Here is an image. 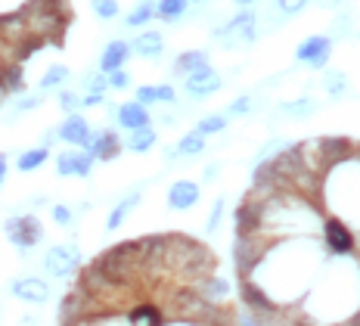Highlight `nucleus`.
Segmentation results:
<instances>
[{"label": "nucleus", "mask_w": 360, "mask_h": 326, "mask_svg": "<svg viewBox=\"0 0 360 326\" xmlns=\"http://www.w3.org/2000/svg\"><path fill=\"white\" fill-rule=\"evenodd\" d=\"M59 106H63V112H78L81 109V96L78 94H72V90H63V94H59Z\"/></svg>", "instance_id": "obj_35"}, {"label": "nucleus", "mask_w": 360, "mask_h": 326, "mask_svg": "<svg viewBox=\"0 0 360 326\" xmlns=\"http://www.w3.org/2000/svg\"><path fill=\"white\" fill-rule=\"evenodd\" d=\"M224 127H227V118L224 115H205V118H199L196 131L202 134V137H208V134H221Z\"/></svg>", "instance_id": "obj_32"}, {"label": "nucleus", "mask_w": 360, "mask_h": 326, "mask_svg": "<svg viewBox=\"0 0 360 326\" xmlns=\"http://www.w3.org/2000/svg\"><path fill=\"white\" fill-rule=\"evenodd\" d=\"M186 6H190V0H159L155 4V16L162 22H177L186 13Z\"/></svg>", "instance_id": "obj_26"}, {"label": "nucleus", "mask_w": 360, "mask_h": 326, "mask_svg": "<svg viewBox=\"0 0 360 326\" xmlns=\"http://www.w3.org/2000/svg\"><path fill=\"white\" fill-rule=\"evenodd\" d=\"M162 50H165V37L159 32H140L131 44V53H137V56H143V59L162 56Z\"/></svg>", "instance_id": "obj_18"}, {"label": "nucleus", "mask_w": 360, "mask_h": 326, "mask_svg": "<svg viewBox=\"0 0 360 326\" xmlns=\"http://www.w3.org/2000/svg\"><path fill=\"white\" fill-rule=\"evenodd\" d=\"M69 69L65 65H50L47 72H44V78H41V90H53V87H63L65 81H69Z\"/></svg>", "instance_id": "obj_29"}, {"label": "nucleus", "mask_w": 360, "mask_h": 326, "mask_svg": "<svg viewBox=\"0 0 360 326\" xmlns=\"http://www.w3.org/2000/svg\"><path fill=\"white\" fill-rule=\"evenodd\" d=\"M307 4H311V0H276V6H280L283 13H289V16H295V13H302Z\"/></svg>", "instance_id": "obj_39"}, {"label": "nucleus", "mask_w": 360, "mask_h": 326, "mask_svg": "<svg viewBox=\"0 0 360 326\" xmlns=\"http://www.w3.org/2000/svg\"><path fill=\"white\" fill-rule=\"evenodd\" d=\"M4 230H6V239H10L16 249H22V252L34 249L37 242L44 239V224H41V218H37V215H16V218H6Z\"/></svg>", "instance_id": "obj_4"}, {"label": "nucleus", "mask_w": 360, "mask_h": 326, "mask_svg": "<svg viewBox=\"0 0 360 326\" xmlns=\"http://www.w3.org/2000/svg\"><path fill=\"white\" fill-rule=\"evenodd\" d=\"M50 215H53V221H56L59 227H69V224L75 221V215H72L69 206H53V208H50Z\"/></svg>", "instance_id": "obj_36"}, {"label": "nucleus", "mask_w": 360, "mask_h": 326, "mask_svg": "<svg viewBox=\"0 0 360 326\" xmlns=\"http://www.w3.org/2000/svg\"><path fill=\"white\" fill-rule=\"evenodd\" d=\"M339 326H360V311H357V314H351L348 320H345V323H339Z\"/></svg>", "instance_id": "obj_44"}, {"label": "nucleus", "mask_w": 360, "mask_h": 326, "mask_svg": "<svg viewBox=\"0 0 360 326\" xmlns=\"http://www.w3.org/2000/svg\"><path fill=\"white\" fill-rule=\"evenodd\" d=\"M202 65H208V53L205 50H184L174 59V75H184V78H186L190 72L202 69Z\"/></svg>", "instance_id": "obj_24"}, {"label": "nucleus", "mask_w": 360, "mask_h": 326, "mask_svg": "<svg viewBox=\"0 0 360 326\" xmlns=\"http://www.w3.org/2000/svg\"><path fill=\"white\" fill-rule=\"evenodd\" d=\"M122 143H124V149H131V153H149V149L159 143V134H155L153 127L146 125V127H137V131H131Z\"/></svg>", "instance_id": "obj_21"}, {"label": "nucleus", "mask_w": 360, "mask_h": 326, "mask_svg": "<svg viewBox=\"0 0 360 326\" xmlns=\"http://www.w3.org/2000/svg\"><path fill=\"white\" fill-rule=\"evenodd\" d=\"M354 158L360 162V143H354Z\"/></svg>", "instance_id": "obj_47"}, {"label": "nucleus", "mask_w": 360, "mask_h": 326, "mask_svg": "<svg viewBox=\"0 0 360 326\" xmlns=\"http://www.w3.org/2000/svg\"><path fill=\"white\" fill-rule=\"evenodd\" d=\"M323 87L329 90V96H345V87H348V78H345V72H339V69H333V72H326L323 75Z\"/></svg>", "instance_id": "obj_30"}, {"label": "nucleus", "mask_w": 360, "mask_h": 326, "mask_svg": "<svg viewBox=\"0 0 360 326\" xmlns=\"http://www.w3.org/2000/svg\"><path fill=\"white\" fill-rule=\"evenodd\" d=\"M217 37H221L224 47H249L255 41V13H249V10L236 13L227 25L217 28Z\"/></svg>", "instance_id": "obj_5"}, {"label": "nucleus", "mask_w": 360, "mask_h": 326, "mask_svg": "<svg viewBox=\"0 0 360 326\" xmlns=\"http://www.w3.org/2000/svg\"><path fill=\"white\" fill-rule=\"evenodd\" d=\"M127 59H131V44L109 41L106 50H103V56H100V72L109 75V72H115V69H124Z\"/></svg>", "instance_id": "obj_17"}, {"label": "nucleus", "mask_w": 360, "mask_h": 326, "mask_svg": "<svg viewBox=\"0 0 360 326\" xmlns=\"http://www.w3.org/2000/svg\"><path fill=\"white\" fill-rule=\"evenodd\" d=\"M106 78H109V87H112V90H127V87H131V75H127L124 69L109 72Z\"/></svg>", "instance_id": "obj_34"}, {"label": "nucleus", "mask_w": 360, "mask_h": 326, "mask_svg": "<svg viewBox=\"0 0 360 326\" xmlns=\"http://www.w3.org/2000/svg\"><path fill=\"white\" fill-rule=\"evenodd\" d=\"M153 19H155V4L143 0V4L134 6V13H127V16H124V25H127V28H143V25H149Z\"/></svg>", "instance_id": "obj_25"}, {"label": "nucleus", "mask_w": 360, "mask_h": 326, "mask_svg": "<svg viewBox=\"0 0 360 326\" xmlns=\"http://www.w3.org/2000/svg\"><path fill=\"white\" fill-rule=\"evenodd\" d=\"M103 103V94H87L81 96V106H100Z\"/></svg>", "instance_id": "obj_43"}, {"label": "nucleus", "mask_w": 360, "mask_h": 326, "mask_svg": "<svg viewBox=\"0 0 360 326\" xmlns=\"http://www.w3.org/2000/svg\"><path fill=\"white\" fill-rule=\"evenodd\" d=\"M202 149H205V137H202L199 131H190V134H184V137H180V143L174 146V153L177 156H199Z\"/></svg>", "instance_id": "obj_28"}, {"label": "nucleus", "mask_w": 360, "mask_h": 326, "mask_svg": "<svg viewBox=\"0 0 360 326\" xmlns=\"http://www.w3.org/2000/svg\"><path fill=\"white\" fill-rule=\"evenodd\" d=\"M314 109H317V103L314 100H295V103H283L280 106V112H286L289 118H304V115H311Z\"/></svg>", "instance_id": "obj_31"}, {"label": "nucleus", "mask_w": 360, "mask_h": 326, "mask_svg": "<svg viewBox=\"0 0 360 326\" xmlns=\"http://www.w3.org/2000/svg\"><path fill=\"white\" fill-rule=\"evenodd\" d=\"M81 249L75 242H59V246H50L47 255H44V270L56 280H65L81 270Z\"/></svg>", "instance_id": "obj_3"}, {"label": "nucleus", "mask_w": 360, "mask_h": 326, "mask_svg": "<svg viewBox=\"0 0 360 326\" xmlns=\"http://www.w3.org/2000/svg\"><path fill=\"white\" fill-rule=\"evenodd\" d=\"M10 292L16 295L19 301H25V305H44V301L50 299V286H47V280H41V277H19V280H13Z\"/></svg>", "instance_id": "obj_12"}, {"label": "nucleus", "mask_w": 360, "mask_h": 326, "mask_svg": "<svg viewBox=\"0 0 360 326\" xmlns=\"http://www.w3.org/2000/svg\"><path fill=\"white\" fill-rule=\"evenodd\" d=\"M124 320H127V326H165L168 314H165V308L155 301V295H146V299H137L124 308Z\"/></svg>", "instance_id": "obj_7"}, {"label": "nucleus", "mask_w": 360, "mask_h": 326, "mask_svg": "<svg viewBox=\"0 0 360 326\" xmlns=\"http://www.w3.org/2000/svg\"><path fill=\"white\" fill-rule=\"evenodd\" d=\"M50 158V153H47V146H37V149H25V153L19 156V162H16V168L19 171H37L44 162Z\"/></svg>", "instance_id": "obj_27"}, {"label": "nucleus", "mask_w": 360, "mask_h": 326, "mask_svg": "<svg viewBox=\"0 0 360 326\" xmlns=\"http://www.w3.org/2000/svg\"><path fill=\"white\" fill-rule=\"evenodd\" d=\"M0 87L6 94H25V72H22V63H4L0 69Z\"/></svg>", "instance_id": "obj_19"}, {"label": "nucleus", "mask_w": 360, "mask_h": 326, "mask_svg": "<svg viewBox=\"0 0 360 326\" xmlns=\"http://www.w3.org/2000/svg\"><path fill=\"white\" fill-rule=\"evenodd\" d=\"M4 177H6V156L0 153V184H4Z\"/></svg>", "instance_id": "obj_45"}, {"label": "nucleus", "mask_w": 360, "mask_h": 326, "mask_svg": "<svg viewBox=\"0 0 360 326\" xmlns=\"http://www.w3.org/2000/svg\"><path fill=\"white\" fill-rule=\"evenodd\" d=\"M233 221H236V233H258L261 230V202L252 189L245 193V199L239 202Z\"/></svg>", "instance_id": "obj_14"}, {"label": "nucleus", "mask_w": 360, "mask_h": 326, "mask_svg": "<svg viewBox=\"0 0 360 326\" xmlns=\"http://www.w3.org/2000/svg\"><path fill=\"white\" fill-rule=\"evenodd\" d=\"M196 4H202V0H196Z\"/></svg>", "instance_id": "obj_48"}, {"label": "nucleus", "mask_w": 360, "mask_h": 326, "mask_svg": "<svg viewBox=\"0 0 360 326\" xmlns=\"http://www.w3.org/2000/svg\"><path fill=\"white\" fill-rule=\"evenodd\" d=\"M87 153L96 158V162H112V158H118L122 156V149H124V143H122V137H118L115 131H94L90 134V143H87Z\"/></svg>", "instance_id": "obj_11"}, {"label": "nucleus", "mask_w": 360, "mask_h": 326, "mask_svg": "<svg viewBox=\"0 0 360 326\" xmlns=\"http://www.w3.org/2000/svg\"><path fill=\"white\" fill-rule=\"evenodd\" d=\"M87 90H90V94H106V90H109V78H106V75H90V78H87Z\"/></svg>", "instance_id": "obj_38"}, {"label": "nucleus", "mask_w": 360, "mask_h": 326, "mask_svg": "<svg viewBox=\"0 0 360 326\" xmlns=\"http://www.w3.org/2000/svg\"><path fill=\"white\" fill-rule=\"evenodd\" d=\"M96 158L87 153V149H65V153L56 156V174L59 177H90Z\"/></svg>", "instance_id": "obj_8"}, {"label": "nucleus", "mask_w": 360, "mask_h": 326, "mask_svg": "<svg viewBox=\"0 0 360 326\" xmlns=\"http://www.w3.org/2000/svg\"><path fill=\"white\" fill-rule=\"evenodd\" d=\"M90 6H94L96 19H115L118 13H122L118 0H90Z\"/></svg>", "instance_id": "obj_33"}, {"label": "nucleus", "mask_w": 360, "mask_h": 326, "mask_svg": "<svg viewBox=\"0 0 360 326\" xmlns=\"http://www.w3.org/2000/svg\"><path fill=\"white\" fill-rule=\"evenodd\" d=\"M177 94L171 84H143L137 87V103L143 106H153V103H174Z\"/></svg>", "instance_id": "obj_20"}, {"label": "nucleus", "mask_w": 360, "mask_h": 326, "mask_svg": "<svg viewBox=\"0 0 360 326\" xmlns=\"http://www.w3.org/2000/svg\"><path fill=\"white\" fill-rule=\"evenodd\" d=\"M329 50H333V41L323 37V35H314V37H307V41L298 44L295 59H298V63H307L311 69H326Z\"/></svg>", "instance_id": "obj_10"}, {"label": "nucleus", "mask_w": 360, "mask_h": 326, "mask_svg": "<svg viewBox=\"0 0 360 326\" xmlns=\"http://www.w3.org/2000/svg\"><path fill=\"white\" fill-rule=\"evenodd\" d=\"M115 118L124 131H137V127H146L149 125V106L131 100V103H122L115 109Z\"/></svg>", "instance_id": "obj_16"}, {"label": "nucleus", "mask_w": 360, "mask_h": 326, "mask_svg": "<svg viewBox=\"0 0 360 326\" xmlns=\"http://www.w3.org/2000/svg\"><path fill=\"white\" fill-rule=\"evenodd\" d=\"M90 134H94V127L87 125V118H84V115H78V112H72V115H65V121L59 125L56 137L63 140V143H69V146L84 149L87 143H90Z\"/></svg>", "instance_id": "obj_13"}, {"label": "nucleus", "mask_w": 360, "mask_h": 326, "mask_svg": "<svg viewBox=\"0 0 360 326\" xmlns=\"http://www.w3.org/2000/svg\"><path fill=\"white\" fill-rule=\"evenodd\" d=\"M41 100H44V96H25V100H19L16 112H28V109H37V106H41Z\"/></svg>", "instance_id": "obj_42"}, {"label": "nucleus", "mask_w": 360, "mask_h": 326, "mask_svg": "<svg viewBox=\"0 0 360 326\" xmlns=\"http://www.w3.org/2000/svg\"><path fill=\"white\" fill-rule=\"evenodd\" d=\"M233 4H239V6H252L255 0H233Z\"/></svg>", "instance_id": "obj_46"}, {"label": "nucleus", "mask_w": 360, "mask_h": 326, "mask_svg": "<svg viewBox=\"0 0 360 326\" xmlns=\"http://www.w3.org/2000/svg\"><path fill=\"white\" fill-rule=\"evenodd\" d=\"M323 242L333 255H351L357 249V237L339 215H329L323 221Z\"/></svg>", "instance_id": "obj_6"}, {"label": "nucleus", "mask_w": 360, "mask_h": 326, "mask_svg": "<svg viewBox=\"0 0 360 326\" xmlns=\"http://www.w3.org/2000/svg\"><path fill=\"white\" fill-rule=\"evenodd\" d=\"M239 299H243L245 311L258 314L261 320H267L270 326H283V320H286V308H283L280 301L270 299V292L261 283H255L252 277L239 280Z\"/></svg>", "instance_id": "obj_2"}, {"label": "nucleus", "mask_w": 360, "mask_h": 326, "mask_svg": "<svg viewBox=\"0 0 360 326\" xmlns=\"http://www.w3.org/2000/svg\"><path fill=\"white\" fill-rule=\"evenodd\" d=\"M184 90H186V96H193V100H205V96H212L221 90V75H217L212 65H202V69L186 75Z\"/></svg>", "instance_id": "obj_9"}, {"label": "nucleus", "mask_w": 360, "mask_h": 326, "mask_svg": "<svg viewBox=\"0 0 360 326\" xmlns=\"http://www.w3.org/2000/svg\"><path fill=\"white\" fill-rule=\"evenodd\" d=\"M221 218H224V196H221V199H214V208H212V218H208L205 230H208V233H214L217 227H221Z\"/></svg>", "instance_id": "obj_37"}, {"label": "nucleus", "mask_w": 360, "mask_h": 326, "mask_svg": "<svg viewBox=\"0 0 360 326\" xmlns=\"http://www.w3.org/2000/svg\"><path fill=\"white\" fill-rule=\"evenodd\" d=\"M199 196H202L199 184H193V180H174V184L168 187V206L174 211H186L196 206Z\"/></svg>", "instance_id": "obj_15"}, {"label": "nucleus", "mask_w": 360, "mask_h": 326, "mask_svg": "<svg viewBox=\"0 0 360 326\" xmlns=\"http://www.w3.org/2000/svg\"><path fill=\"white\" fill-rule=\"evenodd\" d=\"M249 109H252V100L249 96H239V100H233L230 103V115H249Z\"/></svg>", "instance_id": "obj_40"}, {"label": "nucleus", "mask_w": 360, "mask_h": 326, "mask_svg": "<svg viewBox=\"0 0 360 326\" xmlns=\"http://www.w3.org/2000/svg\"><path fill=\"white\" fill-rule=\"evenodd\" d=\"M140 189H134V193H127L122 202H118L115 208H112V215L106 218V230H118V227H122L124 221H127V215H131L134 208H137V202H140Z\"/></svg>", "instance_id": "obj_23"}, {"label": "nucleus", "mask_w": 360, "mask_h": 326, "mask_svg": "<svg viewBox=\"0 0 360 326\" xmlns=\"http://www.w3.org/2000/svg\"><path fill=\"white\" fill-rule=\"evenodd\" d=\"M202 299H208V301H224L230 295V283L224 277H217V274H212V277H205L202 283H196L193 286Z\"/></svg>", "instance_id": "obj_22"}, {"label": "nucleus", "mask_w": 360, "mask_h": 326, "mask_svg": "<svg viewBox=\"0 0 360 326\" xmlns=\"http://www.w3.org/2000/svg\"><path fill=\"white\" fill-rule=\"evenodd\" d=\"M239 326H270V323L261 320V317L252 314V311H243V314H239Z\"/></svg>", "instance_id": "obj_41"}, {"label": "nucleus", "mask_w": 360, "mask_h": 326, "mask_svg": "<svg viewBox=\"0 0 360 326\" xmlns=\"http://www.w3.org/2000/svg\"><path fill=\"white\" fill-rule=\"evenodd\" d=\"M274 249V239L267 233H236L233 239V261H236V274L239 280L252 277L258 270V264L267 258V252Z\"/></svg>", "instance_id": "obj_1"}]
</instances>
